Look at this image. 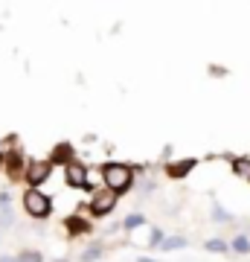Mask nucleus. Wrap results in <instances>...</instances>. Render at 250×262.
Wrapping results in <instances>:
<instances>
[{
	"label": "nucleus",
	"instance_id": "obj_15",
	"mask_svg": "<svg viewBox=\"0 0 250 262\" xmlns=\"http://www.w3.org/2000/svg\"><path fill=\"white\" fill-rule=\"evenodd\" d=\"M207 251H218V253H224V251H227V245H224L221 239H210V242H207Z\"/></svg>",
	"mask_w": 250,
	"mask_h": 262
},
{
	"label": "nucleus",
	"instance_id": "obj_12",
	"mask_svg": "<svg viewBox=\"0 0 250 262\" xmlns=\"http://www.w3.org/2000/svg\"><path fill=\"white\" fill-rule=\"evenodd\" d=\"M18 262H44V259H41V253L38 251H24L18 256Z\"/></svg>",
	"mask_w": 250,
	"mask_h": 262
},
{
	"label": "nucleus",
	"instance_id": "obj_16",
	"mask_svg": "<svg viewBox=\"0 0 250 262\" xmlns=\"http://www.w3.org/2000/svg\"><path fill=\"white\" fill-rule=\"evenodd\" d=\"M0 225H12V210H6V204H0Z\"/></svg>",
	"mask_w": 250,
	"mask_h": 262
},
{
	"label": "nucleus",
	"instance_id": "obj_6",
	"mask_svg": "<svg viewBox=\"0 0 250 262\" xmlns=\"http://www.w3.org/2000/svg\"><path fill=\"white\" fill-rule=\"evenodd\" d=\"M195 166V160L192 158H186V160H180V163H169V175H172V178H184L186 172H189V169Z\"/></svg>",
	"mask_w": 250,
	"mask_h": 262
},
{
	"label": "nucleus",
	"instance_id": "obj_21",
	"mask_svg": "<svg viewBox=\"0 0 250 262\" xmlns=\"http://www.w3.org/2000/svg\"><path fill=\"white\" fill-rule=\"evenodd\" d=\"M58 262H67V259H58Z\"/></svg>",
	"mask_w": 250,
	"mask_h": 262
},
{
	"label": "nucleus",
	"instance_id": "obj_19",
	"mask_svg": "<svg viewBox=\"0 0 250 262\" xmlns=\"http://www.w3.org/2000/svg\"><path fill=\"white\" fill-rule=\"evenodd\" d=\"M151 245H163V233L160 230H151Z\"/></svg>",
	"mask_w": 250,
	"mask_h": 262
},
{
	"label": "nucleus",
	"instance_id": "obj_22",
	"mask_svg": "<svg viewBox=\"0 0 250 262\" xmlns=\"http://www.w3.org/2000/svg\"><path fill=\"white\" fill-rule=\"evenodd\" d=\"M0 163H3V158H0Z\"/></svg>",
	"mask_w": 250,
	"mask_h": 262
},
{
	"label": "nucleus",
	"instance_id": "obj_5",
	"mask_svg": "<svg viewBox=\"0 0 250 262\" xmlns=\"http://www.w3.org/2000/svg\"><path fill=\"white\" fill-rule=\"evenodd\" d=\"M64 178H67V187H73V189H84V187H90V184H87V172H84V166L79 163V160L67 163Z\"/></svg>",
	"mask_w": 250,
	"mask_h": 262
},
{
	"label": "nucleus",
	"instance_id": "obj_1",
	"mask_svg": "<svg viewBox=\"0 0 250 262\" xmlns=\"http://www.w3.org/2000/svg\"><path fill=\"white\" fill-rule=\"evenodd\" d=\"M131 184H134V172L125 163H105V187L108 189L120 195V192L131 189Z\"/></svg>",
	"mask_w": 250,
	"mask_h": 262
},
{
	"label": "nucleus",
	"instance_id": "obj_14",
	"mask_svg": "<svg viewBox=\"0 0 250 262\" xmlns=\"http://www.w3.org/2000/svg\"><path fill=\"white\" fill-rule=\"evenodd\" d=\"M9 172H12V175H18V172H20V155H18V151L9 155Z\"/></svg>",
	"mask_w": 250,
	"mask_h": 262
},
{
	"label": "nucleus",
	"instance_id": "obj_18",
	"mask_svg": "<svg viewBox=\"0 0 250 262\" xmlns=\"http://www.w3.org/2000/svg\"><path fill=\"white\" fill-rule=\"evenodd\" d=\"M137 225H143V215H131L128 222H125V227H137Z\"/></svg>",
	"mask_w": 250,
	"mask_h": 262
},
{
	"label": "nucleus",
	"instance_id": "obj_20",
	"mask_svg": "<svg viewBox=\"0 0 250 262\" xmlns=\"http://www.w3.org/2000/svg\"><path fill=\"white\" fill-rule=\"evenodd\" d=\"M0 262H18V259H9V256H3V259H0Z\"/></svg>",
	"mask_w": 250,
	"mask_h": 262
},
{
	"label": "nucleus",
	"instance_id": "obj_4",
	"mask_svg": "<svg viewBox=\"0 0 250 262\" xmlns=\"http://www.w3.org/2000/svg\"><path fill=\"white\" fill-rule=\"evenodd\" d=\"M50 169H53V163H50V160H29V166H27V181L32 184V189H35L38 184H44L47 175H50Z\"/></svg>",
	"mask_w": 250,
	"mask_h": 262
},
{
	"label": "nucleus",
	"instance_id": "obj_10",
	"mask_svg": "<svg viewBox=\"0 0 250 262\" xmlns=\"http://www.w3.org/2000/svg\"><path fill=\"white\" fill-rule=\"evenodd\" d=\"M177 248H186L184 236H169V239H163V251H177Z\"/></svg>",
	"mask_w": 250,
	"mask_h": 262
},
{
	"label": "nucleus",
	"instance_id": "obj_3",
	"mask_svg": "<svg viewBox=\"0 0 250 262\" xmlns=\"http://www.w3.org/2000/svg\"><path fill=\"white\" fill-rule=\"evenodd\" d=\"M113 207H117V192H113V189H99V192H96V195H93V201H90V213L93 215H108L113 210Z\"/></svg>",
	"mask_w": 250,
	"mask_h": 262
},
{
	"label": "nucleus",
	"instance_id": "obj_11",
	"mask_svg": "<svg viewBox=\"0 0 250 262\" xmlns=\"http://www.w3.org/2000/svg\"><path fill=\"white\" fill-rule=\"evenodd\" d=\"M233 251L236 253H250V242L244 239V236H236V239H233Z\"/></svg>",
	"mask_w": 250,
	"mask_h": 262
},
{
	"label": "nucleus",
	"instance_id": "obj_9",
	"mask_svg": "<svg viewBox=\"0 0 250 262\" xmlns=\"http://www.w3.org/2000/svg\"><path fill=\"white\" fill-rule=\"evenodd\" d=\"M53 160H56V163H64V160L73 163V149H70V146H58V149L53 151Z\"/></svg>",
	"mask_w": 250,
	"mask_h": 262
},
{
	"label": "nucleus",
	"instance_id": "obj_2",
	"mask_svg": "<svg viewBox=\"0 0 250 262\" xmlns=\"http://www.w3.org/2000/svg\"><path fill=\"white\" fill-rule=\"evenodd\" d=\"M24 207H27V213L32 215V219H47L50 215V198L44 195V192H38V189H27L24 192Z\"/></svg>",
	"mask_w": 250,
	"mask_h": 262
},
{
	"label": "nucleus",
	"instance_id": "obj_8",
	"mask_svg": "<svg viewBox=\"0 0 250 262\" xmlns=\"http://www.w3.org/2000/svg\"><path fill=\"white\" fill-rule=\"evenodd\" d=\"M64 225L70 227V233H73V236H79V233H87V222H84V219H79V215H70V219H67Z\"/></svg>",
	"mask_w": 250,
	"mask_h": 262
},
{
	"label": "nucleus",
	"instance_id": "obj_17",
	"mask_svg": "<svg viewBox=\"0 0 250 262\" xmlns=\"http://www.w3.org/2000/svg\"><path fill=\"white\" fill-rule=\"evenodd\" d=\"M213 219H221V222H230V213H224V210H218V207H215V210H213Z\"/></svg>",
	"mask_w": 250,
	"mask_h": 262
},
{
	"label": "nucleus",
	"instance_id": "obj_13",
	"mask_svg": "<svg viewBox=\"0 0 250 262\" xmlns=\"http://www.w3.org/2000/svg\"><path fill=\"white\" fill-rule=\"evenodd\" d=\"M99 256H102V251H99V248H90L87 253L79 256V262H93V259H99Z\"/></svg>",
	"mask_w": 250,
	"mask_h": 262
},
{
	"label": "nucleus",
	"instance_id": "obj_7",
	"mask_svg": "<svg viewBox=\"0 0 250 262\" xmlns=\"http://www.w3.org/2000/svg\"><path fill=\"white\" fill-rule=\"evenodd\" d=\"M233 172H236L241 181H247L250 184V158H236L233 160Z\"/></svg>",
	"mask_w": 250,
	"mask_h": 262
}]
</instances>
